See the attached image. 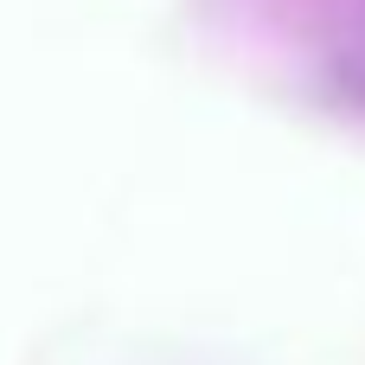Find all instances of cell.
I'll list each match as a JSON object with an SVG mask.
<instances>
[{
  "label": "cell",
  "mask_w": 365,
  "mask_h": 365,
  "mask_svg": "<svg viewBox=\"0 0 365 365\" xmlns=\"http://www.w3.org/2000/svg\"><path fill=\"white\" fill-rule=\"evenodd\" d=\"M334 83H340V96L365 109V0L353 6V19H346V38H340V51H334Z\"/></svg>",
  "instance_id": "obj_1"
}]
</instances>
